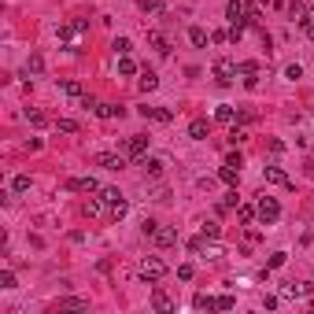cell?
I'll use <instances>...</instances> for the list:
<instances>
[{"label": "cell", "mask_w": 314, "mask_h": 314, "mask_svg": "<svg viewBox=\"0 0 314 314\" xmlns=\"http://www.w3.org/2000/svg\"><path fill=\"white\" fill-rule=\"evenodd\" d=\"M207 133H211L207 130V118H196L192 126H188V137H192V140H207Z\"/></svg>", "instance_id": "obj_19"}, {"label": "cell", "mask_w": 314, "mask_h": 314, "mask_svg": "<svg viewBox=\"0 0 314 314\" xmlns=\"http://www.w3.org/2000/svg\"><path fill=\"white\" fill-rule=\"evenodd\" d=\"M188 251H196V255H200V251H207V237H203V233L192 237V240H188Z\"/></svg>", "instance_id": "obj_39"}, {"label": "cell", "mask_w": 314, "mask_h": 314, "mask_svg": "<svg viewBox=\"0 0 314 314\" xmlns=\"http://www.w3.org/2000/svg\"><path fill=\"white\" fill-rule=\"evenodd\" d=\"M85 30H89L85 19H74V22H67V26H59V41H70V37H78V34H85Z\"/></svg>", "instance_id": "obj_11"}, {"label": "cell", "mask_w": 314, "mask_h": 314, "mask_svg": "<svg viewBox=\"0 0 314 314\" xmlns=\"http://www.w3.org/2000/svg\"><path fill=\"white\" fill-rule=\"evenodd\" d=\"M285 262H288V251H274V255H270V262H266V270H281Z\"/></svg>", "instance_id": "obj_30"}, {"label": "cell", "mask_w": 314, "mask_h": 314, "mask_svg": "<svg viewBox=\"0 0 314 314\" xmlns=\"http://www.w3.org/2000/svg\"><path fill=\"white\" fill-rule=\"evenodd\" d=\"M140 277L148 281V285H155V281H163L166 277V262L159 255H148L144 262H140Z\"/></svg>", "instance_id": "obj_3"}, {"label": "cell", "mask_w": 314, "mask_h": 314, "mask_svg": "<svg viewBox=\"0 0 314 314\" xmlns=\"http://www.w3.org/2000/svg\"><path fill=\"white\" fill-rule=\"evenodd\" d=\"M92 111H96L100 118H122V115H126V107H118V104H96Z\"/></svg>", "instance_id": "obj_16"}, {"label": "cell", "mask_w": 314, "mask_h": 314, "mask_svg": "<svg viewBox=\"0 0 314 314\" xmlns=\"http://www.w3.org/2000/svg\"><path fill=\"white\" fill-rule=\"evenodd\" d=\"M285 11H288V22H296V26H307V22H310L307 0H292V4H285Z\"/></svg>", "instance_id": "obj_4"}, {"label": "cell", "mask_w": 314, "mask_h": 314, "mask_svg": "<svg viewBox=\"0 0 314 314\" xmlns=\"http://www.w3.org/2000/svg\"><path fill=\"white\" fill-rule=\"evenodd\" d=\"M118 74H122V78H130V74H137V63H133L130 56H118Z\"/></svg>", "instance_id": "obj_29"}, {"label": "cell", "mask_w": 314, "mask_h": 314, "mask_svg": "<svg viewBox=\"0 0 314 314\" xmlns=\"http://www.w3.org/2000/svg\"><path fill=\"white\" fill-rule=\"evenodd\" d=\"M237 74H240V67L233 59H218L214 67H211V78H214L218 85H233V82H237Z\"/></svg>", "instance_id": "obj_1"}, {"label": "cell", "mask_w": 314, "mask_h": 314, "mask_svg": "<svg viewBox=\"0 0 314 314\" xmlns=\"http://www.w3.org/2000/svg\"><path fill=\"white\" fill-rule=\"evenodd\" d=\"M307 8H310V15H314V0H307Z\"/></svg>", "instance_id": "obj_51"}, {"label": "cell", "mask_w": 314, "mask_h": 314, "mask_svg": "<svg viewBox=\"0 0 314 314\" xmlns=\"http://www.w3.org/2000/svg\"><path fill=\"white\" fill-rule=\"evenodd\" d=\"M26 118H30V126H44V115L41 111H26Z\"/></svg>", "instance_id": "obj_47"}, {"label": "cell", "mask_w": 314, "mask_h": 314, "mask_svg": "<svg viewBox=\"0 0 314 314\" xmlns=\"http://www.w3.org/2000/svg\"><path fill=\"white\" fill-rule=\"evenodd\" d=\"M229 140H233V144H240V140H248V130H244V126H237V122H233V130H229Z\"/></svg>", "instance_id": "obj_36"}, {"label": "cell", "mask_w": 314, "mask_h": 314, "mask_svg": "<svg viewBox=\"0 0 314 314\" xmlns=\"http://www.w3.org/2000/svg\"><path fill=\"white\" fill-rule=\"evenodd\" d=\"M226 163H229V166H237V170L244 166V159H240V152H229V155H226Z\"/></svg>", "instance_id": "obj_46"}, {"label": "cell", "mask_w": 314, "mask_h": 314, "mask_svg": "<svg viewBox=\"0 0 314 314\" xmlns=\"http://www.w3.org/2000/svg\"><path fill=\"white\" fill-rule=\"evenodd\" d=\"M226 19H229V26H248V8H244V0H229V4H226Z\"/></svg>", "instance_id": "obj_5"}, {"label": "cell", "mask_w": 314, "mask_h": 314, "mask_svg": "<svg viewBox=\"0 0 314 314\" xmlns=\"http://www.w3.org/2000/svg\"><path fill=\"white\" fill-rule=\"evenodd\" d=\"M104 203H107V207H115V203H122V192H118V188H100V192H96Z\"/></svg>", "instance_id": "obj_27"}, {"label": "cell", "mask_w": 314, "mask_h": 314, "mask_svg": "<svg viewBox=\"0 0 314 314\" xmlns=\"http://www.w3.org/2000/svg\"><path fill=\"white\" fill-rule=\"evenodd\" d=\"M192 307H196V310H214V300L200 292V296H192Z\"/></svg>", "instance_id": "obj_33"}, {"label": "cell", "mask_w": 314, "mask_h": 314, "mask_svg": "<svg viewBox=\"0 0 314 314\" xmlns=\"http://www.w3.org/2000/svg\"><path fill=\"white\" fill-rule=\"evenodd\" d=\"M140 115L155 118V122H170V118H174V111H166V107H140Z\"/></svg>", "instance_id": "obj_17"}, {"label": "cell", "mask_w": 314, "mask_h": 314, "mask_svg": "<svg viewBox=\"0 0 314 314\" xmlns=\"http://www.w3.org/2000/svg\"><path fill=\"white\" fill-rule=\"evenodd\" d=\"M11 188H15V192H30V174H19L11 181Z\"/></svg>", "instance_id": "obj_40"}, {"label": "cell", "mask_w": 314, "mask_h": 314, "mask_svg": "<svg viewBox=\"0 0 314 314\" xmlns=\"http://www.w3.org/2000/svg\"><path fill=\"white\" fill-rule=\"evenodd\" d=\"M255 211H259V222H262V226H274L277 218H281V203H277L274 196H259Z\"/></svg>", "instance_id": "obj_2"}, {"label": "cell", "mask_w": 314, "mask_h": 314, "mask_svg": "<svg viewBox=\"0 0 314 314\" xmlns=\"http://www.w3.org/2000/svg\"><path fill=\"white\" fill-rule=\"evenodd\" d=\"M100 211H104V200H100V196L85 203V218H100Z\"/></svg>", "instance_id": "obj_32"}, {"label": "cell", "mask_w": 314, "mask_h": 314, "mask_svg": "<svg viewBox=\"0 0 314 314\" xmlns=\"http://www.w3.org/2000/svg\"><path fill=\"white\" fill-rule=\"evenodd\" d=\"M56 130H59V133H78L82 126H78L74 118H59V122H56Z\"/></svg>", "instance_id": "obj_34"}, {"label": "cell", "mask_w": 314, "mask_h": 314, "mask_svg": "<svg viewBox=\"0 0 314 314\" xmlns=\"http://www.w3.org/2000/svg\"><path fill=\"white\" fill-rule=\"evenodd\" d=\"M285 78H288V82H296V78H303V67H300V63H288V67H285Z\"/></svg>", "instance_id": "obj_42"}, {"label": "cell", "mask_w": 314, "mask_h": 314, "mask_svg": "<svg viewBox=\"0 0 314 314\" xmlns=\"http://www.w3.org/2000/svg\"><path fill=\"white\" fill-rule=\"evenodd\" d=\"M303 34H307V37H310V41H314V19H310V22H307V26H303Z\"/></svg>", "instance_id": "obj_50"}, {"label": "cell", "mask_w": 314, "mask_h": 314, "mask_svg": "<svg viewBox=\"0 0 314 314\" xmlns=\"http://www.w3.org/2000/svg\"><path fill=\"white\" fill-rule=\"evenodd\" d=\"M111 49H115L118 56H130V49H133V44H130V37H115V44H111Z\"/></svg>", "instance_id": "obj_37"}, {"label": "cell", "mask_w": 314, "mask_h": 314, "mask_svg": "<svg viewBox=\"0 0 314 314\" xmlns=\"http://www.w3.org/2000/svg\"><path fill=\"white\" fill-rule=\"evenodd\" d=\"M126 211H130V207H126V200H122V203H115V207H111V218L118 222V218H126Z\"/></svg>", "instance_id": "obj_44"}, {"label": "cell", "mask_w": 314, "mask_h": 314, "mask_svg": "<svg viewBox=\"0 0 314 314\" xmlns=\"http://www.w3.org/2000/svg\"><path fill=\"white\" fill-rule=\"evenodd\" d=\"M244 30H248V26H229V41H233V44H237V41L244 37Z\"/></svg>", "instance_id": "obj_45"}, {"label": "cell", "mask_w": 314, "mask_h": 314, "mask_svg": "<svg viewBox=\"0 0 314 314\" xmlns=\"http://www.w3.org/2000/svg\"><path fill=\"white\" fill-rule=\"evenodd\" d=\"M262 178L270 181V185H285V188L292 185V178H288V174H285L281 166H262Z\"/></svg>", "instance_id": "obj_12"}, {"label": "cell", "mask_w": 314, "mask_h": 314, "mask_svg": "<svg viewBox=\"0 0 314 314\" xmlns=\"http://www.w3.org/2000/svg\"><path fill=\"white\" fill-rule=\"evenodd\" d=\"M233 307H237L233 296H218V300H214V310H233Z\"/></svg>", "instance_id": "obj_38"}, {"label": "cell", "mask_w": 314, "mask_h": 314, "mask_svg": "<svg viewBox=\"0 0 314 314\" xmlns=\"http://www.w3.org/2000/svg\"><path fill=\"white\" fill-rule=\"evenodd\" d=\"M152 240H155V248H174V244H178V229L159 226V229L152 233Z\"/></svg>", "instance_id": "obj_10"}, {"label": "cell", "mask_w": 314, "mask_h": 314, "mask_svg": "<svg viewBox=\"0 0 314 314\" xmlns=\"http://www.w3.org/2000/svg\"><path fill=\"white\" fill-rule=\"evenodd\" d=\"M140 166H144V178H163V170H166V159H159V155H144L140 159Z\"/></svg>", "instance_id": "obj_7"}, {"label": "cell", "mask_w": 314, "mask_h": 314, "mask_svg": "<svg viewBox=\"0 0 314 314\" xmlns=\"http://www.w3.org/2000/svg\"><path fill=\"white\" fill-rule=\"evenodd\" d=\"M281 296H285V300H296V296H310V285H285V288H281Z\"/></svg>", "instance_id": "obj_25"}, {"label": "cell", "mask_w": 314, "mask_h": 314, "mask_svg": "<svg viewBox=\"0 0 314 314\" xmlns=\"http://www.w3.org/2000/svg\"><path fill=\"white\" fill-rule=\"evenodd\" d=\"M122 152L130 155V159H144V152H148V137H130L122 144Z\"/></svg>", "instance_id": "obj_9"}, {"label": "cell", "mask_w": 314, "mask_h": 314, "mask_svg": "<svg viewBox=\"0 0 314 314\" xmlns=\"http://www.w3.org/2000/svg\"><path fill=\"white\" fill-rule=\"evenodd\" d=\"M192 274H196L192 262H181V266H178V277H181V281H192Z\"/></svg>", "instance_id": "obj_41"}, {"label": "cell", "mask_w": 314, "mask_h": 314, "mask_svg": "<svg viewBox=\"0 0 314 314\" xmlns=\"http://www.w3.org/2000/svg\"><path fill=\"white\" fill-rule=\"evenodd\" d=\"M59 310H89V300H82V296H67V300H59Z\"/></svg>", "instance_id": "obj_18"}, {"label": "cell", "mask_w": 314, "mask_h": 314, "mask_svg": "<svg viewBox=\"0 0 314 314\" xmlns=\"http://www.w3.org/2000/svg\"><path fill=\"white\" fill-rule=\"evenodd\" d=\"M59 89L67 92L70 100H82V96H85V89H82V82H74V78H63V82H59Z\"/></svg>", "instance_id": "obj_15"}, {"label": "cell", "mask_w": 314, "mask_h": 314, "mask_svg": "<svg viewBox=\"0 0 314 314\" xmlns=\"http://www.w3.org/2000/svg\"><path fill=\"white\" fill-rule=\"evenodd\" d=\"M200 233H203L207 240H218V237H222V226H218V222H203V226H200Z\"/></svg>", "instance_id": "obj_28"}, {"label": "cell", "mask_w": 314, "mask_h": 314, "mask_svg": "<svg viewBox=\"0 0 314 314\" xmlns=\"http://www.w3.org/2000/svg\"><path fill=\"white\" fill-rule=\"evenodd\" d=\"M237 218H240L244 226H251V222H255V218H259V211L251 207V203H240V207H237Z\"/></svg>", "instance_id": "obj_22"}, {"label": "cell", "mask_w": 314, "mask_h": 314, "mask_svg": "<svg viewBox=\"0 0 314 314\" xmlns=\"http://www.w3.org/2000/svg\"><path fill=\"white\" fill-rule=\"evenodd\" d=\"M214 118H218V122H237V111H233L229 104H218V107H214Z\"/></svg>", "instance_id": "obj_26"}, {"label": "cell", "mask_w": 314, "mask_h": 314, "mask_svg": "<svg viewBox=\"0 0 314 314\" xmlns=\"http://www.w3.org/2000/svg\"><path fill=\"white\" fill-rule=\"evenodd\" d=\"M240 67V82L248 85V89H255L259 85V63L255 59H244V63H237Z\"/></svg>", "instance_id": "obj_6"}, {"label": "cell", "mask_w": 314, "mask_h": 314, "mask_svg": "<svg viewBox=\"0 0 314 314\" xmlns=\"http://www.w3.org/2000/svg\"><path fill=\"white\" fill-rule=\"evenodd\" d=\"M277 303H281V296H266V300H262V307H266V310H274Z\"/></svg>", "instance_id": "obj_48"}, {"label": "cell", "mask_w": 314, "mask_h": 314, "mask_svg": "<svg viewBox=\"0 0 314 314\" xmlns=\"http://www.w3.org/2000/svg\"><path fill=\"white\" fill-rule=\"evenodd\" d=\"M137 85H140V92H152V89H159V78H155V70H144Z\"/></svg>", "instance_id": "obj_21"}, {"label": "cell", "mask_w": 314, "mask_h": 314, "mask_svg": "<svg viewBox=\"0 0 314 314\" xmlns=\"http://www.w3.org/2000/svg\"><path fill=\"white\" fill-rule=\"evenodd\" d=\"M152 307L159 310V314H170V310H174V300H170L163 288H155V292H152Z\"/></svg>", "instance_id": "obj_14"}, {"label": "cell", "mask_w": 314, "mask_h": 314, "mask_svg": "<svg viewBox=\"0 0 314 314\" xmlns=\"http://www.w3.org/2000/svg\"><path fill=\"white\" fill-rule=\"evenodd\" d=\"M218 181H222V185H237V181H240V170L226 163L222 170H218Z\"/></svg>", "instance_id": "obj_20"}, {"label": "cell", "mask_w": 314, "mask_h": 314, "mask_svg": "<svg viewBox=\"0 0 314 314\" xmlns=\"http://www.w3.org/2000/svg\"><path fill=\"white\" fill-rule=\"evenodd\" d=\"M0 288H15V274H11V270L0 274Z\"/></svg>", "instance_id": "obj_43"}, {"label": "cell", "mask_w": 314, "mask_h": 314, "mask_svg": "<svg viewBox=\"0 0 314 314\" xmlns=\"http://www.w3.org/2000/svg\"><path fill=\"white\" fill-rule=\"evenodd\" d=\"M188 41H192L196 49H203V44H207V30H203V26H188Z\"/></svg>", "instance_id": "obj_24"}, {"label": "cell", "mask_w": 314, "mask_h": 314, "mask_svg": "<svg viewBox=\"0 0 314 314\" xmlns=\"http://www.w3.org/2000/svg\"><path fill=\"white\" fill-rule=\"evenodd\" d=\"M148 41L155 44V52H159V56H170V41H166L163 34H155V30H152V34H148Z\"/></svg>", "instance_id": "obj_23"}, {"label": "cell", "mask_w": 314, "mask_h": 314, "mask_svg": "<svg viewBox=\"0 0 314 314\" xmlns=\"http://www.w3.org/2000/svg\"><path fill=\"white\" fill-rule=\"evenodd\" d=\"M140 229H144V237H152V233H155V229H159V222H152V218H148V222H144V226H140Z\"/></svg>", "instance_id": "obj_49"}, {"label": "cell", "mask_w": 314, "mask_h": 314, "mask_svg": "<svg viewBox=\"0 0 314 314\" xmlns=\"http://www.w3.org/2000/svg\"><path fill=\"white\" fill-rule=\"evenodd\" d=\"M126 159H130V155H96V166H104V170H122L126 166Z\"/></svg>", "instance_id": "obj_13"}, {"label": "cell", "mask_w": 314, "mask_h": 314, "mask_svg": "<svg viewBox=\"0 0 314 314\" xmlns=\"http://www.w3.org/2000/svg\"><path fill=\"white\" fill-rule=\"evenodd\" d=\"M41 70H44V59L41 56H30L26 59V74H41Z\"/></svg>", "instance_id": "obj_35"}, {"label": "cell", "mask_w": 314, "mask_h": 314, "mask_svg": "<svg viewBox=\"0 0 314 314\" xmlns=\"http://www.w3.org/2000/svg\"><path fill=\"white\" fill-rule=\"evenodd\" d=\"M244 8H248V26H259V22H262V11H259V4H248V0H244Z\"/></svg>", "instance_id": "obj_31"}, {"label": "cell", "mask_w": 314, "mask_h": 314, "mask_svg": "<svg viewBox=\"0 0 314 314\" xmlns=\"http://www.w3.org/2000/svg\"><path fill=\"white\" fill-rule=\"evenodd\" d=\"M67 188H70V192H89V196H92V192H100V181L92 178V174H89V178H70Z\"/></svg>", "instance_id": "obj_8"}]
</instances>
